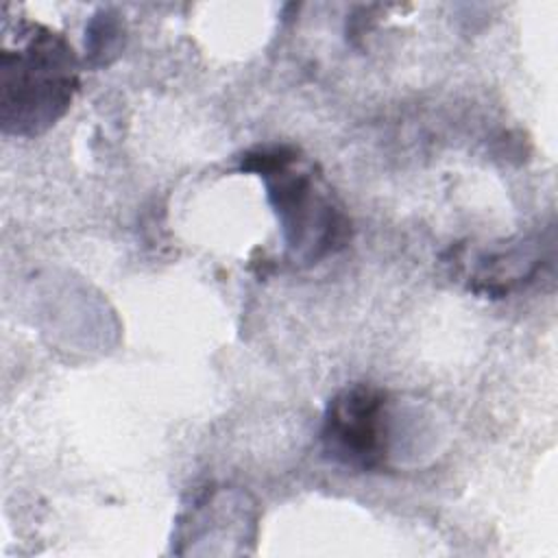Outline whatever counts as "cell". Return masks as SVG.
Segmentation results:
<instances>
[{
    "instance_id": "obj_1",
    "label": "cell",
    "mask_w": 558,
    "mask_h": 558,
    "mask_svg": "<svg viewBox=\"0 0 558 558\" xmlns=\"http://www.w3.org/2000/svg\"><path fill=\"white\" fill-rule=\"evenodd\" d=\"M81 59L70 39L37 20H4L0 44V126L4 135L37 137L72 107Z\"/></svg>"
},
{
    "instance_id": "obj_2",
    "label": "cell",
    "mask_w": 558,
    "mask_h": 558,
    "mask_svg": "<svg viewBox=\"0 0 558 558\" xmlns=\"http://www.w3.org/2000/svg\"><path fill=\"white\" fill-rule=\"evenodd\" d=\"M240 170L262 179L294 264L312 266L349 244L351 218L301 148L259 144L240 157Z\"/></svg>"
},
{
    "instance_id": "obj_3",
    "label": "cell",
    "mask_w": 558,
    "mask_h": 558,
    "mask_svg": "<svg viewBox=\"0 0 558 558\" xmlns=\"http://www.w3.org/2000/svg\"><path fill=\"white\" fill-rule=\"evenodd\" d=\"M390 395L355 381L340 388L325 405L320 447L325 458L355 473H379L390 458Z\"/></svg>"
},
{
    "instance_id": "obj_4",
    "label": "cell",
    "mask_w": 558,
    "mask_h": 558,
    "mask_svg": "<svg viewBox=\"0 0 558 558\" xmlns=\"http://www.w3.org/2000/svg\"><path fill=\"white\" fill-rule=\"evenodd\" d=\"M541 268V255L534 242H519L499 246L495 251H480L469 262L466 281L480 294H506L510 288L532 279Z\"/></svg>"
},
{
    "instance_id": "obj_5",
    "label": "cell",
    "mask_w": 558,
    "mask_h": 558,
    "mask_svg": "<svg viewBox=\"0 0 558 558\" xmlns=\"http://www.w3.org/2000/svg\"><path fill=\"white\" fill-rule=\"evenodd\" d=\"M120 35L122 26L118 22V15H113L111 11H100L98 15H94L85 41L89 57H100V63H107V54L116 48Z\"/></svg>"
}]
</instances>
